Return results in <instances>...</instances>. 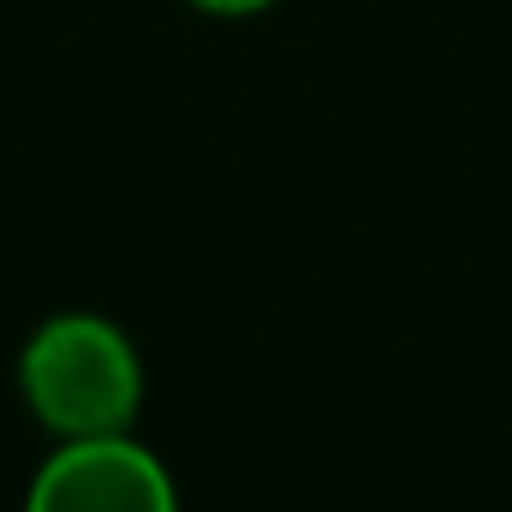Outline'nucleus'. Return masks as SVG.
Instances as JSON below:
<instances>
[{
    "label": "nucleus",
    "instance_id": "obj_2",
    "mask_svg": "<svg viewBox=\"0 0 512 512\" xmlns=\"http://www.w3.org/2000/svg\"><path fill=\"white\" fill-rule=\"evenodd\" d=\"M24 512H179L167 465L131 435L60 441L30 477Z\"/></svg>",
    "mask_w": 512,
    "mask_h": 512
},
{
    "label": "nucleus",
    "instance_id": "obj_1",
    "mask_svg": "<svg viewBox=\"0 0 512 512\" xmlns=\"http://www.w3.org/2000/svg\"><path fill=\"white\" fill-rule=\"evenodd\" d=\"M18 387L30 417L60 441L126 435L143 405V358L126 340V328H114L108 316L66 310L30 334L18 358Z\"/></svg>",
    "mask_w": 512,
    "mask_h": 512
},
{
    "label": "nucleus",
    "instance_id": "obj_3",
    "mask_svg": "<svg viewBox=\"0 0 512 512\" xmlns=\"http://www.w3.org/2000/svg\"><path fill=\"white\" fill-rule=\"evenodd\" d=\"M191 6H203V12H215V18H251V12L274 6V0H191Z\"/></svg>",
    "mask_w": 512,
    "mask_h": 512
}]
</instances>
